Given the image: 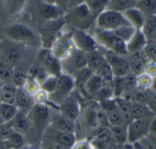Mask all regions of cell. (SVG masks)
Returning <instances> with one entry per match:
<instances>
[{"label":"cell","mask_w":156,"mask_h":149,"mask_svg":"<svg viewBox=\"0 0 156 149\" xmlns=\"http://www.w3.org/2000/svg\"><path fill=\"white\" fill-rule=\"evenodd\" d=\"M3 33L5 37L14 44L20 46L42 47V40L40 33L25 23L14 22L9 24L4 28Z\"/></svg>","instance_id":"cell-1"},{"label":"cell","mask_w":156,"mask_h":149,"mask_svg":"<svg viewBox=\"0 0 156 149\" xmlns=\"http://www.w3.org/2000/svg\"><path fill=\"white\" fill-rule=\"evenodd\" d=\"M63 19L65 24L73 27L74 29L87 30L92 23L95 22L96 18L91 13L87 3H84L66 11L64 13Z\"/></svg>","instance_id":"cell-2"},{"label":"cell","mask_w":156,"mask_h":149,"mask_svg":"<svg viewBox=\"0 0 156 149\" xmlns=\"http://www.w3.org/2000/svg\"><path fill=\"white\" fill-rule=\"evenodd\" d=\"M93 36L98 46L103 48L105 50L111 51L121 56H128L126 42L116 35L115 32L96 29Z\"/></svg>","instance_id":"cell-3"},{"label":"cell","mask_w":156,"mask_h":149,"mask_svg":"<svg viewBox=\"0 0 156 149\" xmlns=\"http://www.w3.org/2000/svg\"><path fill=\"white\" fill-rule=\"evenodd\" d=\"M95 25H96V29H98L115 32L116 30L125 26H129L130 24L128 22L123 13L117 12L114 10L105 9L96 18Z\"/></svg>","instance_id":"cell-4"},{"label":"cell","mask_w":156,"mask_h":149,"mask_svg":"<svg viewBox=\"0 0 156 149\" xmlns=\"http://www.w3.org/2000/svg\"><path fill=\"white\" fill-rule=\"evenodd\" d=\"M51 53L59 60L66 59L74 49V45L72 40V30L71 31H61L60 34L53 40L51 48Z\"/></svg>","instance_id":"cell-5"},{"label":"cell","mask_w":156,"mask_h":149,"mask_svg":"<svg viewBox=\"0 0 156 149\" xmlns=\"http://www.w3.org/2000/svg\"><path fill=\"white\" fill-rule=\"evenodd\" d=\"M62 72L69 76H73L76 72L87 67V53L74 49L66 59L61 60Z\"/></svg>","instance_id":"cell-6"},{"label":"cell","mask_w":156,"mask_h":149,"mask_svg":"<svg viewBox=\"0 0 156 149\" xmlns=\"http://www.w3.org/2000/svg\"><path fill=\"white\" fill-rule=\"evenodd\" d=\"M74 89H75V84H74L73 78L72 76L62 73L58 77L57 90L53 94L49 96V100L58 110L59 103L63 99H65L68 95L73 93Z\"/></svg>","instance_id":"cell-7"},{"label":"cell","mask_w":156,"mask_h":149,"mask_svg":"<svg viewBox=\"0 0 156 149\" xmlns=\"http://www.w3.org/2000/svg\"><path fill=\"white\" fill-rule=\"evenodd\" d=\"M151 118L133 119L126 126L127 132V143L133 144L149 134V125Z\"/></svg>","instance_id":"cell-8"},{"label":"cell","mask_w":156,"mask_h":149,"mask_svg":"<svg viewBox=\"0 0 156 149\" xmlns=\"http://www.w3.org/2000/svg\"><path fill=\"white\" fill-rule=\"evenodd\" d=\"M103 54L114 74V77H124L130 73L129 63L127 56H121L108 50H105Z\"/></svg>","instance_id":"cell-9"},{"label":"cell","mask_w":156,"mask_h":149,"mask_svg":"<svg viewBox=\"0 0 156 149\" xmlns=\"http://www.w3.org/2000/svg\"><path fill=\"white\" fill-rule=\"evenodd\" d=\"M72 40L76 49H79L85 53L98 49L99 48L94 36L89 34L87 30L73 29Z\"/></svg>","instance_id":"cell-10"},{"label":"cell","mask_w":156,"mask_h":149,"mask_svg":"<svg viewBox=\"0 0 156 149\" xmlns=\"http://www.w3.org/2000/svg\"><path fill=\"white\" fill-rule=\"evenodd\" d=\"M28 116L30 119L33 126L43 132L50 123L51 109L46 104L35 103V105L28 113Z\"/></svg>","instance_id":"cell-11"},{"label":"cell","mask_w":156,"mask_h":149,"mask_svg":"<svg viewBox=\"0 0 156 149\" xmlns=\"http://www.w3.org/2000/svg\"><path fill=\"white\" fill-rule=\"evenodd\" d=\"M39 64L43 68L48 75L59 77L62 73L61 60L54 57L50 49H41L39 54Z\"/></svg>","instance_id":"cell-12"},{"label":"cell","mask_w":156,"mask_h":149,"mask_svg":"<svg viewBox=\"0 0 156 149\" xmlns=\"http://www.w3.org/2000/svg\"><path fill=\"white\" fill-rule=\"evenodd\" d=\"M57 111L70 120L77 122L81 116L82 108L80 102L73 95V93H71L59 103Z\"/></svg>","instance_id":"cell-13"},{"label":"cell","mask_w":156,"mask_h":149,"mask_svg":"<svg viewBox=\"0 0 156 149\" xmlns=\"http://www.w3.org/2000/svg\"><path fill=\"white\" fill-rule=\"evenodd\" d=\"M49 126L59 132L76 134V122L70 120L59 112L51 113Z\"/></svg>","instance_id":"cell-14"},{"label":"cell","mask_w":156,"mask_h":149,"mask_svg":"<svg viewBox=\"0 0 156 149\" xmlns=\"http://www.w3.org/2000/svg\"><path fill=\"white\" fill-rule=\"evenodd\" d=\"M43 133H44V137L45 138L55 141V142L64 145L65 147H67L69 149H71V147L74 144V143L77 140L75 134L59 132V131H56V130L52 129L49 125L45 128Z\"/></svg>","instance_id":"cell-15"},{"label":"cell","mask_w":156,"mask_h":149,"mask_svg":"<svg viewBox=\"0 0 156 149\" xmlns=\"http://www.w3.org/2000/svg\"><path fill=\"white\" fill-rule=\"evenodd\" d=\"M127 58L129 63V69L131 73H133L135 76H139L141 73H144L145 66L149 60L145 56L143 49L129 53L128 54Z\"/></svg>","instance_id":"cell-16"},{"label":"cell","mask_w":156,"mask_h":149,"mask_svg":"<svg viewBox=\"0 0 156 149\" xmlns=\"http://www.w3.org/2000/svg\"><path fill=\"white\" fill-rule=\"evenodd\" d=\"M38 13L45 22L57 20L62 19L64 16V12L59 7L44 2H41V4L39 5Z\"/></svg>","instance_id":"cell-17"},{"label":"cell","mask_w":156,"mask_h":149,"mask_svg":"<svg viewBox=\"0 0 156 149\" xmlns=\"http://www.w3.org/2000/svg\"><path fill=\"white\" fill-rule=\"evenodd\" d=\"M35 103L36 102L34 96L27 93L22 88H18L16 93L15 105L19 111L28 114V113L31 110V108L35 105Z\"/></svg>","instance_id":"cell-18"},{"label":"cell","mask_w":156,"mask_h":149,"mask_svg":"<svg viewBox=\"0 0 156 149\" xmlns=\"http://www.w3.org/2000/svg\"><path fill=\"white\" fill-rule=\"evenodd\" d=\"M8 124L10 125V127L13 130L20 133L21 134L29 132L33 127V124H32L30 119L29 118L28 114L25 113H22L20 111H18V113L14 116V118Z\"/></svg>","instance_id":"cell-19"},{"label":"cell","mask_w":156,"mask_h":149,"mask_svg":"<svg viewBox=\"0 0 156 149\" xmlns=\"http://www.w3.org/2000/svg\"><path fill=\"white\" fill-rule=\"evenodd\" d=\"M28 4V0H2V8L9 18H15L20 15Z\"/></svg>","instance_id":"cell-20"},{"label":"cell","mask_w":156,"mask_h":149,"mask_svg":"<svg viewBox=\"0 0 156 149\" xmlns=\"http://www.w3.org/2000/svg\"><path fill=\"white\" fill-rule=\"evenodd\" d=\"M108 83H106L101 78H99L98 75L94 73L93 75L87 81V83H85L84 89H83V93H85L87 94V96H88L89 98H92Z\"/></svg>","instance_id":"cell-21"},{"label":"cell","mask_w":156,"mask_h":149,"mask_svg":"<svg viewBox=\"0 0 156 149\" xmlns=\"http://www.w3.org/2000/svg\"><path fill=\"white\" fill-rule=\"evenodd\" d=\"M21 58H22V50H21L20 45L14 44L5 50L4 59L2 61L15 68L20 62Z\"/></svg>","instance_id":"cell-22"},{"label":"cell","mask_w":156,"mask_h":149,"mask_svg":"<svg viewBox=\"0 0 156 149\" xmlns=\"http://www.w3.org/2000/svg\"><path fill=\"white\" fill-rule=\"evenodd\" d=\"M147 42H148V39H146V37L144 36L142 31L141 30H135L132 37L126 43L128 54L135 52V51L142 50Z\"/></svg>","instance_id":"cell-23"},{"label":"cell","mask_w":156,"mask_h":149,"mask_svg":"<svg viewBox=\"0 0 156 149\" xmlns=\"http://www.w3.org/2000/svg\"><path fill=\"white\" fill-rule=\"evenodd\" d=\"M123 15L125 16L128 22L136 30H140L141 29L146 17L143 15V13L140 10H139L137 8H132L125 11L123 13Z\"/></svg>","instance_id":"cell-24"},{"label":"cell","mask_w":156,"mask_h":149,"mask_svg":"<svg viewBox=\"0 0 156 149\" xmlns=\"http://www.w3.org/2000/svg\"><path fill=\"white\" fill-rule=\"evenodd\" d=\"M105 61L104 54L99 49L87 53V67L93 72H95Z\"/></svg>","instance_id":"cell-25"},{"label":"cell","mask_w":156,"mask_h":149,"mask_svg":"<svg viewBox=\"0 0 156 149\" xmlns=\"http://www.w3.org/2000/svg\"><path fill=\"white\" fill-rule=\"evenodd\" d=\"M130 114L133 119H141V118H151L154 114L150 110L147 104L131 102L130 106Z\"/></svg>","instance_id":"cell-26"},{"label":"cell","mask_w":156,"mask_h":149,"mask_svg":"<svg viewBox=\"0 0 156 149\" xmlns=\"http://www.w3.org/2000/svg\"><path fill=\"white\" fill-rule=\"evenodd\" d=\"M137 0H109L107 9L124 13L125 11L136 8Z\"/></svg>","instance_id":"cell-27"},{"label":"cell","mask_w":156,"mask_h":149,"mask_svg":"<svg viewBox=\"0 0 156 149\" xmlns=\"http://www.w3.org/2000/svg\"><path fill=\"white\" fill-rule=\"evenodd\" d=\"M17 90L18 88H16L12 83L2 84L1 93H0V102L15 105Z\"/></svg>","instance_id":"cell-28"},{"label":"cell","mask_w":156,"mask_h":149,"mask_svg":"<svg viewBox=\"0 0 156 149\" xmlns=\"http://www.w3.org/2000/svg\"><path fill=\"white\" fill-rule=\"evenodd\" d=\"M109 131L111 141L114 144L122 145L127 143V132L125 126H110Z\"/></svg>","instance_id":"cell-29"},{"label":"cell","mask_w":156,"mask_h":149,"mask_svg":"<svg viewBox=\"0 0 156 149\" xmlns=\"http://www.w3.org/2000/svg\"><path fill=\"white\" fill-rule=\"evenodd\" d=\"M136 8L145 17L156 16V0H137Z\"/></svg>","instance_id":"cell-30"},{"label":"cell","mask_w":156,"mask_h":149,"mask_svg":"<svg viewBox=\"0 0 156 149\" xmlns=\"http://www.w3.org/2000/svg\"><path fill=\"white\" fill-rule=\"evenodd\" d=\"M28 76H29L28 71H26L22 67L18 65L14 68L11 83L16 88H22Z\"/></svg>","instance_id":"cell-31"},{"label":"cell","mask_w":156,"mask_h":149,"mask_svg":"<svg viewBox=\"0 0 156 149\" xmlns=\"http://www.w3.org/2000/svg\"><path fill=\"white\" fill-rule=\"evenodd\" d=\"M94 72L91 71L87 67L80 69L78 72H76L74 75L73 76V80H74V84H75V87H78L80 88L82 91L84 89V86H85V83H87V81L93 75Z\"/></svg>","instance_id":"cell-32"},{"label":"cell","mask_w":156,"mask_h":149,"mask_svg":"<svg viewBox=\"0 0 156 149\" xmlns=\"http://www.w3.org/2000/svg\"><path fill=\"white\" fill-rule=\"evenodd\" d=\"M58 86V77L53 75H48L41 83V90H42L49 96L53 94Z\"/></svg>","instance_id":"cell-33"},{"label":"cell","mask_w":156,"mask_h":149,"mask_svg":"<svg viewBox=\"0 0 156 149\" xmlns=\"http://www.w3.org/2000/svg\"><path fill=\"white\" fill-rule=\"evenodd\" d=\"M105 114L107 116V120H108L109 127L110 126H125L126 127L124 119L120 112L119 111L118 107H115L114 109L108 111Z\"/></svg>","instance_id":"cell-34"},{"label":"cell","mask_w":156,"mask_h":149,"mask_svg":"<svg viewBox=\"0 0 156 149\" xmlns=\"http://www.w3.org/2000/svg\"><path fill=\"white\" fill-rule=\"evenodd\" d=\"M96 75H98L99 78H101L106 83L110 84L113 80H114V74L109 67V65L108 64L107 61H105L95 72H94Z\"/></svg>","instance_id":"cell-35"},{"label":"cell","mask_w":156,"mask_h":149,"mask_svg":"<svg viewBox=\"0 0 156 149\" xmlns=\"http://www.w3.org/2000/svg\"><path fill=\"white\" fill-rule=\"evenodd\" d=\"M5 140H6L7 144H9V146L11 148H14V149H20L24 144L23 134H21L19 132H16L13 129Z\"/></svg>","instance_id":"cell-36"},{"label":"cell","mask_w":156,"mask_h":149,"mask_svg":"<svg viewBox=\"0 0 156 149\" xmlns=\"http://www.w3.org/2000/svg\"><path fill=\"white\" fill-rule=\"evenodd\" d=\"M140 30L142 31V33L144 34L146 39L148 40H150L151 39L154 31L156 30V16L146 17L143 26Z\"/></svg>","instance_id":"cell-37"},{"label":"cell","mask_w":156,"mask_h":149,"mask_svg":"<svg viewBox=\"0 0 156 149\" xmlns=\"http://www.w3.org/2000/svg\"><path fill=\"white\" fill-rule=\"evenodd\" d=\"M14 68L7 63L0 61V83L8 84L11 83Z\"/></svg>","instance_id":"cell-38"},{"label":"cell","mask_w":156,"mask_h":149,"mask_svg":"<svg viewBox=\"0 0 156 149\" xmlns=\"http://www.w3.org/2000/svg\"><path fill=\"white\" fill-rule=\"evenodd\" d=\"M108 1L109 0H89L86 3L89 8L91 13L94 15L95 18H97L101 12L107 9Z\"/></svg>","instance_id":"cell-39"},{"label":"cell","mask_w":156,"mask_h":149,"mask_svg":"<svg viewBox=\"0 0 156 149\" xmlns=\"http://www.w3.org/2000/svg\"><path fill=\"white\" fill-rule=\"evenodd\" d=\"M22 89L30 95L34 96L41 90V83L31 76H28Z\"/></svg>","instance_id":"cell-40"},{"label":"cell","mask_w":156,"mask_h":149,"mask_svg":"<svg viewBox=\"0 0 156 149\" xmlns=\"http://www.w3.org/2000/svg\"><path fill=\"white\" fill-rule=\"evenodd\" d=\"M137 89L140 90H151L154 83V79L147 75L146 73H141L136 78Z\"/></svg>","instance_id":"cell-41"},{"label":"cell","mask_w":156,"mask_h":149,"mask_svg":"<svg viewBox=\"0 0 156 149\" xmlns=\"http://www.w3.org/2000/svg\"><path fill=\"white\" fill-rule=\"evenodd\" d=\"M143 52L149 61H156V42L149 40L143 49Z\"/></svg>","instance_id":"cell-42"},{"label":"cell","mask_w":156,"mask_h":149,"mask_svg":"<svg viewBox=\"0 0 156 149\" xmlns=\"http://www.w3.org/2000/svg\"><path fill=\"white\" fill-rule=\"evenodd\" d=\"M71 149H95V147L90 140L80 139V140H76V142L71 147Z\"/></svg>","instance_id":"cell-43"},{"label":"cell","mask_w":156,"mask_h":149,"mask_svg":"<svg viewBox=\"0 0 156 149\" xmlns=\"http://www.w3.org/2000/svg\"><path fill=\"white\" fill-rule=\"evenodd\" d=\"M144 73L147 75L151 77L152 79H156V61H148L145 69H144Z\"/></svg>","instance_id":"cell-44"},{"label":"cell","mask_w":156,"mask_h":149,"mask_svg":"<svg viewBox=\"0 0 156 149\" xmlns=\"http://www.w3.org/2000/svg\"><path fill=\"white\" fill-rule=\"evenodd\" d=\"M148 107L150 108V110L152 112V113L155 115L156 114V93L153 91L151 98L149 99L148 103H147Z\"/></svg>","instance_id":"cell-45"},{"label":"cell","mask_w":156,"mask_h":149,"mask_svg":"<svg viewBox=\"0 0 156 149\" xmlns=\"http://www.w3.org/2000/svg\"><path fill=\"white\" fill-rule=\"evenodd\" d=\"M84 3H86V0H68L66 11H68L73 8H76L78 6H80Z\"/></svg>","instance_id":"cell-46"},{"label":"cell","mask_w":156,"mask_h":149,"mask_svg":"<svg viewBox=\"0 0 156 149\" xmlns=\"http://www.w3.org/2000/svg\"><path fill=\"white\" fill-rule=\"evenodd\" d=\"M150 135H156V114L151 118L149 125V134Z\"/></svg>","instance_id":"cell-47"},{"label":"cell","mask_w":156,"mask_h":149,"mask_svg":"<svg viewBox=\"0 0 156 149\" xmlns=\"http://www.w3.org/2000/svg\"><path fill=\"white\" fill-rule=\"evenodd\" d=\"M68 0H56V6L59 7L64 13L66 12Z\"/></svg>","instance_id":"cell-48"},{"label":"cell","mask_w":156,"mask_h":149,"mask_svg":"<svg viewBox=\"0 0 156 149\" xmlns=\"http://www.w3.org/2000/svg\"><path fill=\"white\" fill-rule=\"evenodd\" d=\"M120 149H133V145H132V144L125 143L124 144H122L120 146Z\"/></svg>","instance_id":"cell-49"},{"label":"cell","mask_w":156,"mask_h":149,"mask_svg":"<svg viewBox=\"0 0 156 149\" xmlns=\"http://www.w3.org/2000/svg\"><path fill=\"white\" fill-rule=\"evenodd\" d=\"M41 2H44L47 4H51V5H56V0H41Z\"/></svg>","instance_id":"cell-50"},{"label":"cell","mask_w":156,"mask_h":149,"mask_svg":"<svg viewBox=\"0 0 156 149\" xmlns=\"http://www.w3.org/2000/svg\"><path fill=\"white\" fill-rule=\"evenodd\" d=\"M151 41H154V42H156V30L154 31V33H153V35H152V37H151V39H150ZM149 41V40H148Z\"/></svg>","instance_id":"cell-51"},{"label":"cell","mask_w":156,"mask_h":149,"mask_svg":"<svg viewBox=\"0 0 156 149\" xmlns=\"http://www.w3.org/2000/svg\"><path fill=\"white\" fill-rule=\"evenodd\" d=\"M87 1H89V0H86V2H87Z\"/></svg>","instance_id":"cell-52"},{"label":"cell","mask_w":156,"mask_h":149,"mask_svg":"<svg viewBox=\"0 0 156 149\" xmlns=\"http://www.w3.org/2000/svg\"><path fill=\"white\" fill-rule=\"evenodd\" d=\"M155 80H156V79H155Z\"/></svg>","instance_id":"cell-53"}]
</instances>
